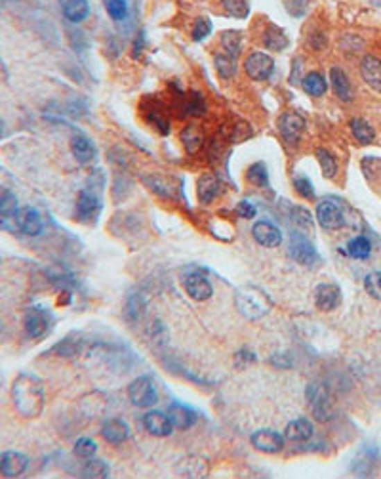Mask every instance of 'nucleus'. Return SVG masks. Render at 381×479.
I'll list each match as a JSON object with an SVG mask.
<instances>
[{"mask_svg":"<svg viewBox=\"0 0 381 479\" xmlns=\"http://www.w3.org/2000/svg\"><path fill=\"white\" fill-rule=\"evenodd\" d=\"M183 289L196 302H204V300L212 298V294H214L212 283L198 273H189L187 277L183 279Z\"/></svg>","mask_w":381,"mask_h":479,"instance_id":"nucleus-13","label":"nucleus"},{"mask_svg":"<svg viewBox=\"0 0 381 479\" xmlns=\"http://www.w3.org/2000/svg\"><path fill=\"white\" fill-rule=\"evenodd\" d=\"M360 75L372 90L381 94V60L375 56H366L360 61Z\"/></svg>","mask_w":381,"mask_h":479,"instance_id":"nucleus-16","label":"nucleus"},{"mask_svg":"<svg viewBox=\"0 0 381 479\" xmlns=\"http://www.w3.org/2000/svg\"><path fill=\"white\" fill-rule=\"evenodd\" d=\"M244 71L252 81H267L275 71V60L265 52H252L244 61Z\"/></svg>","mask_w":381,"mask_h":479,"instance_id":"nucleus-6","label":"nucleus"},{"mask_svg":"<svg viewBox=\"0 0 381 479\" xmlns=\"http://www.w3.org/2000/svg\"><path fill=\"white\" fill-rule=\"evenodd\" d=\"M180 140H181V143H183V147H185L189 153H196V151L202 147L204 136H202V132L198 130V128L193 127V124H189V127H185L183 130H181Z\"/></svg>","mask_w":381,"mask_h":479,"instance_id":"nucleus-29","label":"nucleus"},{"mask_svg":"<svg viewBox=\"0 0 381 479\" xmlns=\"http://www.w3.org/2000/svg\"><path fill=\"white\" fill-rule=\"evenodd\" d=\"M313 434H314L313 424H311L307 419L291 420L290 424H288L285 430V437L291 443L309 441V439L313 437Z\"/></svg>","mask_w":381,"mask_h":479,"instance_id":"nucleus-21","label":"nucleus"},{"mask_svg":"<svg viewBox=\"0 0 381 479\" xmlns=\"http://www.w3.org/2000/svg\"><path fill=\"white\" fill-rule=\"evenodd\" d=\"M73 453H75L78 458H88V460H90V458L96 457L97 445L94 439H90V437H81V439L75 443V449H73Z\"/></svg>","mask_w":381,"mask_h":479,"instance_id":"nucleus-40","label":"nucleus"},{"mask_svg":"<svg viewBox=\"0 0 381 479\" xmlns=\"http://www.w3.org/2000/svg\"><path fill=\"white\" fill-rule=\"evenodd\" d=\"M271 365H275L277 368H290L291 367V359L288 353H277L271 357Z\"/></svg>","mask_w":381,"mask_h":479,"instance_id":"nucleus-49","label":"nucleus"},{"mask_svg":"<svg viewBox=\"0 0 381 479\" xmlns=\"http://www.w3.org/2000/svg\"><path fill=\"white\" fill-rule=\"evenodd\" d=\"M364 291L374 300L381 302V271H372L364 279Z\"/></svg>","mask_w":381,"mask_h":479,"instance_id":"nucleus-42","label":"nucleus"},{"mask_svg":"<svg viewBox=\"0 0 381 479\" xmlns=\"http://www.w3.org/2000/svg\"><path fill=\"white\" fill-rule=\"evenodd\" d=\"M183 111L189 117H202L206 113V99L198 90H191L185 96V104H183Z\"/></svg>","mask_w":381,"mask_h":479,"instance_id":"nucleus-30","label":"nucleus"},{"mask_svg":"<svg viewBox=\"0 0 381 479\" xmlns=\"http://www.w3.org/2000/svg\"><path fill=\"white\" fill-rule=\"evenodd\" d=\"M278 130H280V136L286 143L298 145L301 134L305 130V120H303V117H299L298 113H285L278 119Z\"/></svg>","mask_w":381,"mask_h":479,"instance_id":"nucleus-9","label":"nucleus"},{"mask_svg":"<svg viewBox=\"0 0 381 479\" xmlns=\"http://www.w3.org/2000/svg\"><path fill=\"white\" fill-rule=\"evenodd\" d=\"M147 120H149L153 127L157 128L160 134L166 136L168 132H170V122H168V119H164L160 113H155V111L149 113V115H147Z\"/></svg>","mask_w":381,"mask_h":479,"instance_id":"nucleus-46","label":"nucleus"},{"mask_svg":"<svg viewBox=\"0 0 381 479\" xmlns=\"http://www.w3.org/2000/svg\"><path fill=\"white\" fill-rule=\"evenodd\" d=\"M2 132H4V122H2V119H0V136H2Z\"/></svg>","mask_w":381,"mask_h":479,"instance_id":"nucleus-52","label":"nucleus"},{"mask_svg":"<svg viewBox=\"0 0 381 479\" xmlns=\"http://www.w3.org/2000/svg\"><path fill=\"white\" fill-rule=\"evenodd\" d=\"M128 397L134 407L137 409H149L153 405H157L158 401V391L157 386L153 382L151 376H139L130 382L128 386Z\"/></svg>","mask_w":381,"mask_h":479,"instance_id":"nucleus-3","label":"nucleus"},{"mask_svg":"<svg viewBox=\"0 0 381 479\" xmlns=\"http://www.w3.org/2000/svg\"><path fill=\"white\" fill-rule=\"evenodd\" d=\"M263 44L267 46L269 50H285L288 46V37L286 33L280 27H275V25H269V29L265 31L263 35Z\"/></svg>","mask_w":381,"mask_h":479,"instance_id":"nucleus-31","label":"nucleus"},{"mask_svg":"<svg viewBox=\"0 0 381 479\" xmlns=\"http://www.w3.org/2000/svg\"><path fill=\"white\" fill-rule=\"evenodd\" d=\"M285 435L278 434L275 430H257L252 434V447L260 453H267V455H277L285 449Z\"/></svg>","mask_w":381,"mask_h":479,"instance_id":"nucleus-8","label":"nucleus"},{"mask_svg":"<svg viewBox=\"0 0 381 479\" xmlns=\"http://www.w3.org/2000/svg\"><path fill=\"white\" fill-rule=\"evenodd\" d=\"M221 46H223V52L231 58H239L240 52H242V33L240 31H223L221 33Z\"/></svg>","mask_w":381,"mask_h":479,"instance_id":"nucleus-28","label":"nucleus"},{"mask_svg":"<svg viewBox=\"0 0 381 479\" xmlns=\"http://www.w3.org/2000/svg\"><path fill=\"white\" fill-rule=\"evenodd\" d=\"M25 332L29 334L31 338H40L44 336L46 330H48V321H46V315L38 309H31L29 314L25 315Z\"/></svg>","mask_w":381,"mask_h":479,"instance_id":"nucleus-25","label":"nucleus"},{"mask_svg":"<svg viewBox=\"0 0 381 479\" xmlns=\"http://www.w3.org/2000/svg\"><path fill=\"white\" fill-rule=\"evenodd\" d=\"M63 15L71 23H81L90 15L88 0H63Z\"/></svg>","mask_w":381,"mask_h":479,"instance_id":"nucleus-24","label":"nucleus"},{"mask_svg":"<svg viewBox=\"0 0 381 479\" xmlns=\"http://www.w3.org/2000/svg\"><path fill=\"white\" fill-rule=\"evenodd\" d=\"M139 50H143V38L142 35L137 37V40L134 42V58H139Z\"/></svg>","mask_w":381,"mask_h":479,"instance_id":"nucleus-50","label":"nucleus"},{"mask_svg":"<svg viewBox=\"0 0 381 479\" xmlns=\"http://www.w3.org/2000/svg\"><path fill=\"white\" fill-rule=\"evenodd\" d=\"M97 210H99V197H97L94 191L90 189H84L78 195L76 199V212H78V218L88 222L92 218L97 216Z\"/></svg>","mask_w":381,"mask_h":479,"instance_id":"nucleus-20","label":"nucleus"},{"mask_svg":"<svg viewBox=\"0 0 381 479\" xmlns=\"http://www.w3.org/2000/svg\"><path fill=\"white\" fill-rule=\"evenodd\" d=\"M316 222L321 224L324 229H339L345 225V214L344 210L339 209V204L334 201H321L316 204Z\"/></svg>","mask_w":381,"mask_h":479,"instance_id":"nucleus-7","label":"nucleus"},{"mask_svg":"<svg viewBox=\"0 0 381 479\" xmlns=\"http://www.w3.org/2000/svg\"><path fill=\"white\" fill-rule=\"evenodd\" d=\"M196 195L201 204H210L219 195V180L214 174H202L196 181Z\"/></svg>","mask_w":381,"mask_h":479,"instance_id":"nucleus-23","label":"nucleus"},{"mask_svg":"<svg viewBox=\"0 0 381 479\" xmlns=\"http://www.w3.org/2000/svg\"><path fill=\"white\" fill-rule=\"evenodd\" d=\"M143 428L155 437H166V435L172 434L173 424L166 412L149 411L143 414Z\"/></svg>","mask_w":381,"mask_h":479,"instance_id":"nucleus-12","label":"nucleus"},{"mask_svg":"<svg viewBox=\"0 0 381 479\" xmlns=\"http://www.w3.org/2000/svg\"><path fill=\"white\" fill-rule=\"evenodd\" d=\"M101 437L107 443H115V445L124 443L130 437V426L120 419L107 420V422H103V426H101Z\"/></svg>","mask_w":381,"mask_h":479,"instance_id":"nucleus-18","label":"nucleus"},{"mask_svg":"<svg viewBox=\"0 0 381 479\" xmlns=\"http://www.w3.org/2000/svg\"><path fill=\"white\" fill-rule=\"evenodd\" d=\"M246 178L250 184H254L255 188H267L269 186V172L265 163H254L248 168Z\"/></svg>","mask_w":381,"mask_h":479,"instance_id":"nucleus-34","label":"nucleus"},{"mask_svg":"<svg viewBox=\"0 0 381 479\" xmlns=\"http://www.w3.org/2000/svg\"><path fill=\"white\" fill-rule=\"evenodd\" d=\"M168 416L172 420L173 428H178V430H189V428H193L194 424H196V420H198V414H196L194 409L181 403L170 405Z\"/></svg>","mask_w":381,"mask_h":479,"instance_id":"nucleus-17","label":"nucleus"},{"mask_svg":"<svg viewBox=\"0 0 381 479\" xmlns=\"http://www.w3.org/2000/svg\"><path fill=\"white\" fill-rule=\"evenodd\" d=\"M214 63H216V71L219 73L221 79H232V76L237 75V61H235V58L227 56L225 52L217 54Z\"/></svg>","mask_w":381,"mask_h":479,"instance_id":"nucleus-35","label":"nucleus"},{"mask_svg":"<svg viewBox=\"0 0 381 479\" xmlns=\"http://www.w3.org/2000/svg\"><path fill=\"white\" fill-rule=\"evenodd\" d=\"M294 189H296V191H298L303 199H309V201H313L314 197H316L313 184H311V180L305 178V176H298V178H294Z\"/></svg>","mask_w":381,"mask_h":479,"instance_id":"nucleus-43","label":"nucleus"},{"mask_svg":"<svg viewBox=\"0 0 381 479\" xmlns=\"http://www.w3.org/2000/svg\"><path fill=\"white\" fill-rule=\"evenodd\" d=\"M71 153L81 165H88L96 159V145L86 136H73L71 138Z\"/></svg>","mask_w":381,"mask_h":479,"instance_id":"nucleus-19","label":"nucleus"},{"mask_svg":"<svg viewBox=\"0 0 381 479\" xmlns=\"http://www.w3.org/2000/svg\"><path fill=\"white\" fill-rule=\"evenodd\" d=\"M252 235L257 245L267 248H275L280 245L282 241V233L278 229L277 225L271 224V222H257V224L252 227Z\"/></svg>","mask_w":381,"mask_h":479,"instance_id":"nucleus-14","label":"nucleus"},{"mask_svg":"<svg viewBox=\"0 0 381 479\" xmlns=\"http://www.w3.org/2000/svg\"><path fill=\"white\" fill-rule=\"evenodd\" d=\"M291 220L299 225V227H305V229H311L313 227V218H311V212L301 206H294L291 210Z\"/></svg>","mask_w":381,"mask_h":479,"instance_id":"nucleus-45","label":"nucleus"},{"mask_svg":"<svg viewBox=\"0 0 381 479\" xmlns=\"http://www.w3.org/2000/svg\"><path fill=\"white\" fill-rule=\"evenodd\" d=\"M235 304L237 309L240 311L242 317H246L250 321H257L262 319L263 315H267L271 311V300L269 296L263 291H260L257 286H242L235 294Z\"/></svg>","mask_w":381,"mask_h":479,"instance_id":"nucleus-2","label":"nucleus"},{"mask_svg":"<svg viewBox=\"0 0 381 479\" xmlns=\"http://www.w3.org/2000/svg\"><path fill=\"white\" fill-rule=\"evenodd\" d=\"M372 252V243L368 237L360 235V237H355L347 243V254L357 258V260H366L368 256Z\"/></svg>","mask_w":381,"mask_h":479,"instance_id":"nucleus-32","label":"nucleus"},{"mask_svg":"<svg viewBox=\"0 0 381 479\" xmlns=\"http://www.w3.org/2000/svg\"><path fill=\"white\" fill-rule=\"evenodd\" d=\"M330 83L332 88L336 92V96L344 102H351L353 99V86L349 76L341 67H332L330 69Z\"/></svg>","mask_w":381,"mask_h":479,"instance_id":"nucleus-22","label":"nucleus"},{"mask_svg":"<svg viewBox=\"0 0 381 479\" xmlns=\"http://www.w3.org/2000/svg\"><path fill=\"white\" fill-rule=\"evenodd\" d=\"M44 386L33 375H19L12 386V401L19 414L33 419L44 409Z\"/></svg>","mask_w":381,"mask_h":479,"instance_id":"nucleus-1","label":"nucleus"},{"mask_svg":"<svg viewBox=\"0 0 381 479\" xmlns=\"http://www.w3.org/2000/svg\"><path fill=\"white\" fill-rule=\"evenodd\" d=\"M105 10L112 22H122L128 15V0H103Z\"/></svg>","mask_w":381,"mask_h":479,"instance_id":"nucleus-39","label":"nucleus"},{"mask_svg":"<svg viewBox=\"0 0 381 479\" xmlns=\"http://www.w3.org/2000/svg\"><path fill=\"white\" fill-rule=\"evenodd\" d=\"M4 81H8V69L4 65L2 58H0V83H4Z\"/></svg>","mask_w":381,"mask_h":479,"instance_id":"nucleus-51","label":"nucleus"},{"mask_svg":"<svg viewBox=\"0 0 381 479\" xmlns=\"http://www.w3.org/2000/svg\"><path fill=\"white\" fill-rule=\"evenodd\" d=\"M15 224L19 227V232L29 235V237H37V235H40L42 229H44L42 218H40V214H38L33 206H23V209L17 210V214H15Z\"/></svg>","mask_w":381,"mask_h":479,"instance_id":"nucleus-11","label":"nucleus"},{"mask_svg":"<svg viewBox=\"0 0 381 479\" xmlns=\"http://www.w3.org/2000/svg\"><path fill=\"white\" fill-rule=\"evenodd\" d=\"M29 466V458L17 450H6L0 455V473L4 478H19Z\"/></svg>","mask_w":381,"mask_h":479,"instance_id":"nucleus-10","label":"nucleus"},{"mask_svg":"<svg viewBox=\"0 0 381 479\" xmlns=\"http://www.w3.org/2000/svg\"><path fill=\"white\" fill-rule=\"evenodd\" d=\"M307 401L311 405L314 420L328 422L334 416V405H332V399H330L328 389L324 388L321 382H313L307 388Z\"/></svg>","mask_w":381,"mask_h":479,"instance_id":"nucleus-4","label":"nucleus"},{"mask_svg":"<svg viewBox=\"0 0 381 479\" xmlns=\"http://www.w3.org/2000/svg\"><path fill=\"white\" fill-rule=\"evenodd\" d=\"M143 181L147 184V188L151 189V191H155L157 195H160V197H170V193H172V186L168 184V181L162 178V176H157V174H151V176H143Z\"/></svg>","mask_w":381,"mask_h":479,"instance_id":"nucleus-38","label":"nucleus"},{"mask_svg":"<svg viewBox=\"0 0 381 479\" xmlns=\"http://www.w3.org/2000/svg\"><path fill=\"white\" fill-rule=\"evenodd\" d=\"M126 314L132 321H135V319L143 314V302L139 296H132V298H130V302H128L126 306Z\"/></svg>","mask_w":381,"mask_h":479,"instance_id":"nucleus-47","label":"nucleus"},{"mask_svg":"<svg viewBox=\"0 0 381 479\" xmlns=\"http://www.w3.org/2000/svg\"><path fill=\"white\" fill-rule=\"evenodd\" d=\"M349 127H351V132L353 136H355V140H357L360 145H370V143L375 140V130L372 128V124H370L368 120L355 117V119H351V122H349Z\"/></svg>","mask_w":381,"mask_h":479,"instance_id":"nucleus-27","label":"nucleus"},{"mask_svg":"<svg viewBox=\"0 0 381 479\" xmlns=\"http://www.w3.org/2000/svg\"><path fill=\"white\" fill-rule=\"evenodd\" d=\"M341 302V292L336 285H330V283H324V285L316 286V292H314V304L321 311H334Z\"/></svg>","mask_w":381,"mask_h":479,"instance_id":"nucleus-15","label":"nucleus"},{"mask_svg":"<svg viewBox=\"0 0 381 479\" xmlns=\"http://www.w3.org/2000/svg\"><path fill=\"white\" fill-rule=\"evenodd\" d=\"M316 161H319V165H321V172L324 178H328V180L336 178L337 161L330 151L316 149Z\"/></svg>","mask_w":381,"mask_h":479,"instance_id":"nucleus-33","label":"nucleus"},{"mask_svg":"<svg viewBox=\"0 0 381 479\" xmlns=\"http://www.w3.org/2000/svg\"><path fill=\"white\" fill-rule=\"evenodd\" d=\"M301 86H303V90H305L307 96L321 97V96H324V94H326L328 83H326L324 75H321V73L313 71V73H307V75L303 76Z\"/></svg>","mask_w":381,"mask_h":479,"instance_id":"nucleus-26","label":"nucleus"},{"mask_svg":"<svg viewBox=\"0 0 381 479\" xmlns=\"http://www.w3.org/2000/svg\"><path fill=\"white\" fill-rule=\"evenodd\" d=\"M237 214H239L240 218H254L255 214H257V210H255V206H254V202H250V201H240L239 204H237Z\"/></svg>","mask_w":381,"mask_h":479,"instance_id":"nucleus-48","label":"nucleus"},{"mask_svg":"<svg viewBox=\"0 0 381 479\" xmlns=\"http://www.w3.org/2000/svg\"><path fill=\"white\" fill-rule=\"evenodd\" d=\"M221 6L227 14L235 15V17H246L250 12L246 0H221Z\"/></svg>","mask_w":381,"mask_h":479,"instance_id":"nucleus-41","label":"nucleus"},{"mask_svg":"<svg viewBox=\"0 0 381 479\" xmlns=\"http://www.w3.org/2000/svg\"><path fill=\"white\" fill-rule=\"evenodd\" d=\"M19 210V204H17V199L12 191L8 189H2L0 191V216L2 218H15Z\"/></svg>","mask_w":381,"mask_h":479,"instance_id":"nucleus-36","label":"nucleus"},{"mask_svg":"<svg viewBox=\"0 0 381 479\" xmlns=\"http://www.w3.org/2000/svg\"><path fill=\"white\" fill-rule=\"evenodd\" d=\"M212 33V22L208 17H201L196 19L193 27V40L194 42H202L204 38H208V35Z\"/></svg>","mask_w":381,"mask_h":479,"instance_id":"nucleus-44","label":"nucleus"},{"mask_svg":"<svg viewBox=\"0 0 381 479\" xmlns=\"http://www.w3.org/2000/svg\"><path fill=\"white\" fill-rule=\"evenodd\" d=\"M83 476L88 479H101L109 478V466L99 458H90V462L84 466Z\"/></svg>","mask_w":381,"mask_h":479,"instance_id":"nucleus-37","label":"nucleus"},{"mask_svg":"<svg viewBox=\"0 0 381 479\" xmlns=\"http://www.w3.org/2000/svg\"><path fill=\"white\" fill-rule=\"evenodd\" d=\"M288 250H290L291 258L298 263H301V266H305V268H314L321 260L313 243L307 237H303V235H299V233H291Z\"/></svg>","mask_w":381,"mask_h":479,"instance_id":"nucleus-5","label":"nucleus"}]
</instances>
